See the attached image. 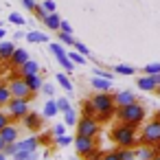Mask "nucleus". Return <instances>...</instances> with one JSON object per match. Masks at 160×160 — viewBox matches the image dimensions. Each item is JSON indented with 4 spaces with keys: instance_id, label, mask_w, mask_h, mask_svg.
<instances>
[{
    "instance_id": "obj_1",
    "label": "nucleus",
    "mask_w": 160,
    "mask_h": 160,
    "mask_svg": "<svg viewBox=\"0 0 160 160\" xmlns=\"http://www.w3.org/2000/svg\"><path fill=\"white\" fill-rule=\"evenodd\" d=\"M138 127H140L138 123H123V121H118V125L112 127L110 138H112L114 145H118L123 149H136V145H140L138 138H136V129Z\"/></svg>"
},
{
    "instance_id": "obj_2",
    "label": "nucleus",
    "mask_w": 160,
    "mask_h": 160,
    "mask_svg": "<svg viewBox=\"0 0 160 160\" xmlns=\"http://www.w3.org/2000/svg\"><path fill=\"white\" fill-rule=\"evenodd\" d=\"M145 108L138 103V101H134V103H129V105H121L118 110H116V118L118 121H123V123H142L145 121Z\"/></svg>"
},
{
    "instance_id": "obj_3",
    "label": "nucleus",
    "mask_w": 160,
    "mask_h": 160,
    "mask_svg": "<svg viewBox=\"0 0 160 160\" xmlns=\"http://www.w3.org/2000/svg\"><path fill=\"white\" fill-rule=\"evenodd\" d=\"M140 145H151V147H160V118L156 116L153 121H149L147 125H142L140 136H138Z\"/></svg>"
},
{
    "instance_id": "obj_4",
    "label": "nucleus",
    "mask_w": 160,
    "mask_h": 160,
    "mask_svg": "<svg viewBox=\"0 0 160 160\" xmlns=\"http://www.w3.org/2000/svg\"><path fill=\"white\" fill-rule=\"evenodd\" d=\"M9 88H11V94H13L16 99H33V90L29 88L27 79L20 77V75H13V77H11Z\"/></svg>"
},
{
    "instance_id": "obj_5",
    "label": "nucleus",
    "mask_w": 160,
    "mask_h": 160,
    "mask_svg": "<svg viewBox=\"0 0 160 160\" xmlns=\"http://www.w3.org/2000/svg\"><path fill=\"white\" fill-rule=\"evenodd\" d=\"M75 127H77V134L79 136H92L94 138L99 134V121L94 116H81Z\"/></svg>"
},
{
    "instance_id": "obj_6",
    "label": "nucleus",
    "mask_w": 160,
    "mask_h": 160,
    "mask_svg": "<svg viewBox=\"0 0 160 160\" xmlns=\"http://www.w3.org/2000/svg\"><path fill=\"white\" fill-rule=\"evenodd\" d=\"M29 101H31V99H16V97H13V99L7 103L9 114H11L13 118H20V121H22V118L31 112V110H29Z\"/></svg>"
},
{
    "instance_id": "obj_7",
    "label": "nucleus",
    "mask_w": 160,
    "mask_h": 160,
    "mask_svg": "<svg viewBox=\"0 0 160 160\" xmlns=\"http://www.w3.org/2000/svg\"><path fill=\"white\" fill-rule=\"evenodd\" d=\"M75 149L79 156H88L92 149H94V138L92 136H75Z\"/></svg>"
},
{
    "instance_id": "obj_8",
    "label": "nucleus",
    "mask_w": 160,
    "mask_h": 160,
    "mask_svg": "<svg viewBox=\"0 0 160 160\" xmlns=\"http://www.w3.org/2000/svg\"><path fill=\"white\" fill-rule=\"evenodd\" d=\"M136 153H138V160H153V158L160 153V147H151V145H138Z\"/></svg>"
},
{
    "instance_id": "obj_9",
    "label": "nucleus",
    "mask_w": 160,
    "mask_h": 160,
    "mask_svg": "<svg viewBox=\"0 0 160 160\" xmlns=\"http://www.w3.org/2000/svg\"><path fill=\"white\" fill-rule=\"evenodd\" d=\"M22 123H24V127H27V129H31V132L42 129V116H40V114H35V112H29V114L22 118Z\"/></svg>"
},
{
    "instance_id": "obj_10",
    "label": "nucleus",
    "mask_w": 160,
    "mask_h": 160,
    "mask_svg": "<svg viewBox=\"0 0 160 160\" xmlns=\"http://www.w3.org/2000/svg\"><path fill=\"white\" fill-rule=\"evenodd\" d=\"M40 72V64L35 62V59H29V62H24L20 68H18V75L20 77H29V75H38Z\"/></svg>"
},
{
    "instance_id": "obj_11",
    "label": "nucleus",
    "mask_w": 160,
    "mask_h": 160,
    "mask_svg": "<svg viewBox=\"0 0 160 160\" xmlns=\"http://www.w3.org/2000/svg\"><path fill=\"white\" fill-rule=\"evenodd\" d=\"M90 86H92L97 92H110V90H112V81L105 79V77H92V79H90Z\"/></svg>"
},
{
    "instance_id": "obj_12",
    "label": "nucleus",
    "mask_w": 160,
    "mask_h": 160,
    "mask_svg": "<svg viewBox=\"0 0 160 160\" xmlns=\"http://www.w3.org/2000/svg\"><path fill=\"white\" fill-rule=\"evenodd\" d=\"M13 53H16L13 42H0V62H11Z\"/></svg>"
},
{
    "instance_id": "obj_13",
    "label": "nucleus",
    "mask_w": 160,
    "mask_h": 160,
    "mask_svg": "<svg viewBox=\"0 0 160 160\" xmlns=\"http://www.w3.org/2000/svg\"><path fill=\"white\" fill-rule=\"evenodd\" d=\"M114 101H116V105H118V108H121V105H129V103H134V101H136V94H134V92H129V90L114 92Z\"/></svg>"
},
{
    "instance_id": "obj_14",
    "label": "nucleus",
    "mask_w": 160,
    "mask_h": 160,
    "mask_svg": "<svg viewBox=\"0 0 160 160\" xmlns=\"http://www.w3.org/2000/svg\"><path fill=\"white\" fill-rule=\"evenodd\" d=\"M31 57H29V53L24 51V48H16V53H13V57H11V66L13 68H20L24 62H29Z\"/></svg>"
},
{
    "instance_id": "obj_15",
    "label": "nucleus",
    "mask_w": 160,
    "mask_h": 160,
    "mask_svg": "<svg viewBox=\"0 0 160 160\" xmlns=\"http://www.w3.org/2000/svg\"><path fill=\"white\" fill-rule=\"evenodd\" d=\"M138 88L140 90H145V92H156V81H153V77L151 75H145V77H138Z\"/></svg>"
},
{
    "instance_id": "obj_16",
    "label": "nucleus",
    "mask_w": 160,
    "mask_h": 160,
    "mask_svg": "<svg viewBox=\"0 0 160 160\" xmlns=\"http://www.w3.org/2000/svg\"><path fill=\"white\" fill-rule=\"evenodd\" d=\"M38 145H40V138L38 136H31V138L18 142V151H38Z\"/></svg>"
},
{
    "instance_id": "obj_17",
    "label": "nucleus",
    "mask_w": 160,
    "mask_h": 160,
    "mask_svg": "<svg viewBox=\"0 0 160 160\" xmlns=\"http://www.w3.org/2000/svg\"><path fill=\"white\" fill-rule=\"evenodd\" d=\"M24 79H27V83H29V88H31L33 92H38V90L44 88V79L40 77V72H38V75H29V77H24Z\"/></svg>"
},
{
    "instance_id": "obj_18",
    "label": "nucleus",
    "mask_w": 160,
    "mask_h": 160,
    "mask_svg": "<svg viewBox=\"0 0 160 160\" xmlns=\"http://www.w3.org/2000/svg\"><path fill=\"white\" fill-rule=\"evenodd\" d=\"M0 134H2V138H5L7 142H16V140H18V127L11 125V123H9L2 132H0Z\"/></svg>"
},
{
    "instance_id": "obj_19",
    "label": "nucleus",
    "mask_w": 160,
    "mask_h": 160,
    "mask_svg": "<svg viewBox=\"0 0 160 160\" xmlns=\"http://www.w3.org/2000/svg\"><path fill=\"white\" fill-rule=\"evenodd\" d=\"M44 24H46L51 31H59V27H62V18L57 16V11H55V13H48L46 20H44Z\"/></svg>"
},
{
    "instance_id": "obj_20",
    "label": "nucleus",
    "mask_w": 160,
    "mask_h": 160,
    "mask_svg": "<svg viewBox=\"0 0 160 160\" xmlns=\"http://www.w3.org/2000/svg\"><path fill=\"white\" fill-rule=\"evenodd\" d=\"M81 112H83V116H99V110H97V105L92 103V99H88V101H83L81 103Z\"/></svg>"
},
{
    "instance_id": "obj_21",
    "label": "nucleus",
    "mask_w": 160,
    "mask_h": 160,
    "mask_svg": "<svg viewBox=\"0 0 160 160\" xmlns=\"http://www.w3.org/2000/svg\"><path fill=\"white\" fill-rule=\"evenodd\" d=\"M57 64H59L66 72H72V70H75V66H77V64L68 57V53H66V55H59V57H57Z\"/></svg>"
},
{
    "instance_id": "obj_22",
    "label": "nucleus",
    "mask_w": 160,
    "mask_h": 160,
    "mask_svg": "<svg viewBox=\"0 0 160 160\" xmlns=\"http://www.w3.org/2000/svg\"><path fill=\"white\" fill-rule=\"evenodd\" d=\"M55 79H57V83H59V86H62L66 92H72V81L68 79L66 70H64V72H57V75H55Z\"/></svg>"
},
{
    "instance_id": "obj_23",
    "label": "nucleus",
    "mask_w": 160,
    "mask_h": 160,
    "mask_svg": "<svg viewBox=\"0 0 160 160\" xmlns=\"http://www.w3.org/2000/svg\"><path fill=\"white\" fill-rule=\"evenodd\" d=\"M11 99H13V94H11L9 83H7V86H5V83H0V103H2V105H7Z\"/></svg>"
},
{
    "instance_id": "obj_24",
    "label": "nucleus",
    "mask_w": 160,
    "mask_h": 160,
    "mask_svg": "<svg viewBox=\"0 0 160 160\" xmlns=\"http://www.w3.org/2000/svg\"><path fill=\"white\" fill-rule=\"evenodd\" d=\"M27 42L42 44V42H48V35H44V33H40V31H31V33H27Z\"/></svg>"
},
{
    "instance_id": "obj_25",
    "label": "nucleus",
    "mask_w": 160,
    "mask_h": 160,
    "mask_svg": "<svg viewBox=\"0 0 160 160\" xmlns=\"http://www.w3.org/2000/svg\"><path fill=\"white\" fill-rule=\"evenodd\" d=\"M59 112V108H57V101H46V105H44V116H48V118H53L55 114Z\"/></svg>"
},
{
    "instance_id": "obj_26",
    "label": "nucleus",
    "mask_w": 160,
    "mask_h": 160,
    "mask_svg": "<svg viewBox=\"0 0 160 160\" xmlns=\"http://www.w3.org/2000/svg\"><path fill=\"white\" fill-rule=\"evenodd\" d=\"M68 57H70L77 66H83V64H86V55H81L77 48H75V51H68Z\"/></svg>"
},
{
    "instance_id": "obj_27",
    "label": "nucleus",
    "mask_w": 160,
    "mask_h": 160,
    "mask_svg": "<svg viewBox=\"0 0 160 160\" xmlns=\"http://www.w3.org/2000/svg\"><path fill=\"white\" fill-rule=\"evenodd\" d=\"M13 160H38V151H18Z\"/></svg>"
},
{
    "instance_id": "obj_28",
    "label": "nucleus",
    "mask_w": 160,
    "mask_h": 160,
    "mask_svg": "<svg viewBox=\"0 0 160 160\" xmlns=\"http://www.w3.org/2000/svg\"><path fill=\"white\" fill-rule=\"evenodd\" d=\"M59 42L66 44V46H75L77 44V40L72 38V33H64V31H59Z\"/></svg>"
},
{
    "instance_id": "obj_29",
    "label": "nucleus",
    "mask_w": 160,
    "mask_h": 160,
    "mask_svg": "<svg viewBox=\"0 0 160 160\" xmlns=\"http://www.w3.org/2000/svg\"><path fill=\"white\" fill-rule=\"evenodd\" d=\"M118 151H121V160H136L138 158L136 149H123V147H118Z\"/></svg>"
},
{
    "instance_id": "obj_30",
    "label": "nucleus",
    "mask_w": 160,
    "mask_h": 160,
    "mask_svg": "<svg viewBox=\"0 0 160 160\" xmlns=\"http://www.w3.org/2000/svg\"><path fill=\"white\" fill-rule=\"evenodd\" d=\"M114 72L116 75H134L136 70L132 66H127V64H118V66H114Z\"/></svg>"
},
{
    "instance_id": "obj_31",
    "label": "nucleus",
    "mask_w": 160,
    "mask_h": 160,
    "mask_svg": "<svg viewBox=\"0 0 160 160\" xmlns=\"http://www.w3.org/2000/svg\"><path fill=\"white\" fill-rule=\"evenodd\" d=\"M48 51H51L55 57H59V55H66V48H64L62 44H55V42H51V44H48Z\"/></svg>"
},
{
    "instance_id": "obj_32",
    "label": "nucleus",
    "mask_w": 160,
    "mask_h": 160,
    "mask_svg": "<svg viewBox=\"0 0 160 160\" xmlns=\"http://www.w3.org/2000/svg\"><path fill=\"white\" fill-rule=\"evenodd\" d=\"M77 121H79V118H77V114H75V112H72V110H70V112H66V114H64V123H66V125H68V127H72V125H77Z\"/></svg>"
},
{
    "instance_id": "obj_33",
    "label": "nucleus",
    "mask_w": 160,
    "mask_h": 160,
    "mask_svg": "<svg viewBox=\"0 0 160 160\" xmlns=\"http://www.w3.org/2000/svg\"><path fill=\"white\" fill-rule=\"evenodd\" d=\"M11 118H13L11 114H7V112H2V110H0V132H2V129H5V127L11 123Z\"/></svg>"
},
{
    "instance_id": "obj_34",
    "label": "nucleus",
    "mask_w": 160,
    "mask_h": 160,
    "mask_svg": "<svg viewBox=\"0 0 160 160\" xmlns=\"http://www.w3.org/2000/svg\"><path fill=\"white\" fill-rule=\"evenodd\" d=\"M55 142L59 145V147H68L70 142H75L70 136H66V134H62V136H55Z\"/></svg>"
},
{
    "instance_id": "obj_35",
    "label": "nucleus",
    "mask_w": 160,
    "mask_h": 160,
    "mask_svg": "<svg viewBox=\"0 0 160 160\" xmlns=\"http://www.w3.org/2000/svg\"><path fill=\"white\" fill-rule=\"evenodd\" d=\"M103 156H105V153H103L101 149H97V147H94V149H92L88 156H83V158H86V160H103Z\"/></svg>"
},
{
    "instance_id": "obj_36",
    "label": "nucleus",
    "mask_w": 160,
    "mask_h": 160,
    "mask_svg": "<svg viewBox=\"0 0 160 160\" xmlns=\"http://www.w3.org/2000/svg\"><path fill=\"white\" fill-rule=\"evenodd\" d=\"M9 22H13L16 27H22V24H27V20H24V18H22L20 13H16V11H13V13L9 16Z\"/></svg>"
},
{
    "instance_id": "obj_37",
    "label": "nucleus",
    "mask_w": 160,
    "mask_h": 160,
    "mask_svg": "<svg viewBox=\"0 0 160 160\" xmlns=\"http://www.w3.org/2000/svg\"><path fill=\"white\" fill-rule=\"evenodd\" d=\"M57 108H59V112L62 114H66V112H70L72 108H70V103H68V99H57Z\"/></svg>"
},
{
    "instance_id": "obj_38",
    "label": "nucleus",
    "mask_w": 160,
    "mask_h": 160,
    "mask_svg": "<svg viewBox=\"0 0 160 160\" xmlns=\"http://www.w3.org/2000/svg\"><path fill=\"white\" fill-rule=\"evenodd\" d=\"M147 75H156V72H160V62H153V64H147L145 68H142Z\"/></svg>"
},
{
    "instance_id": "obj_39",
    "label": "nucleus",
    "mask_w": 160,
    "mask_h": 160,
    "mask_svg": "<svg viewBox=\"0 0 160 160\" xmlns=\"http://www.w3.org/2000/svg\"><path fill=\"white\" fill-rule=\"evenodd\" d=\"M66 127H68L66 123H57V125H53V132L51 134L53 136H62V134H66Z\"/></svg>"
},
{
    "instance_id": "obj_40",
    "label": "nucleus",
    "mask_w": 160,
    "mask_h": 160,
    "mask_svg": "<svg viewBox=\"0 0 160 160\" xmlns=\"http://www.w3.org/2000/svg\"><path fill=\"white\" fill-rule=\"evenodd\" d=\"M103 160H121V151H118V147H116V149H112V151H105Z\"/></svg>"
},
{
    "instance_id": "obj_41",
    "label": "nucleus",
    "mask_w": 160,
    "mask_h": 160,
    "mask_svg": "<svg viewBox=\"0 0 160 160\" xmlns=\"http://www.w3.org/2000/svg\"><path fill=\"white\" fill-rule=\"evenodd\" d=\"M42 7L48 11V13H55V9H57V5H55V0H44L42 2Z\"/></svg>"
},
{
    "instance_id": "obj_42",
    "label": "nucleus",
    "mask_w": 160,
    "mask_h": 160,
    "mask_svg": "<svg viewBox=\"0 0 160 160\" xmlns=\"http://www.w3.org/2000/svg\"><path fill=\"white\" fill-rule=\"evenodd\" d=\"M94 75H97V77H105V79H110V81L114 79V75H112V72H108V70H101V68H94Z\"/></svg>"
},
{
    "instance_id": "obj_43",
    "label": "nucleus",
    "mask_w": 160,
    "mask_h": 160,
    "mask_svg": "<svg viewBox=\"0 0 160 160\" xmlns=\"http://www.w3.org/2000/svg\"><path fill=\"white\" fill-rule=\"evenodd\" d=\"M35 16L40 18V20H46V16H48V11L42 7V5H38V9H35Z\"/></svg>"
},
{
    "instance_id": "obj_44",
    "label": "nucleus",
    "mask_w": 160,
    "mask_h": 160,
    "mask_svg": "<svg viewBox=\"0 0 160 160\" xmlns=\"http://www.w3.org/2000/svg\"><path fill=\"white\" fill-rule=\"evenodd\" d=\"M75 48H77V51H79L81 55H86V57L90 55V51H88V46H86L83 42H77V44H75Z\"/></svg>"
},
{
    "instance_id": "obj_45",
    "label": "nucleus",
    "mask_w": 160,
    "mask_h": 160,
    "mask_svg": "<svg viewBox=\"0 0 160 160\" xmlns=\"http://www.w3.org/2000/svg\"><path fill=\"white\" fill-rule=\"evenodd\" d=\"M22 5H24V9H29V11H35V9H38L35 0H22Z\"/></svg>"
},
{
    "instance_id": "obj_46",
    "label": "nucleus",
    "mask_w": 160,
    "mask_h": 160,
    "mask_svg": "<svg viewBox=\"0 0 160 160\" xmlns=\"http://www.w3.org/2000/svg\"><path fill=\"white\" fill-rule=\"evenodd\" d=\"M42 90H44V94H48V97H53V94H55V86H53V83H44V88H42Z\"/></svg>"
},
{
    "instance_id": "obj_47",
    "label": "nucleus",
    "mask_w": 160,
    "mask_h": 160,
    "mask_svg": "<svg viewBox=\"0 0 160 160\" xmlns=\"http://www.w3.org/2000/svg\"><path fill=\"white\" fill-rule=\"evenodd\" d=\"M59 31H64V33H72V27H70L68 22H64V20H62V27H59Z\"/></svg>"
},
{
    "instance_id": "obj_48",
    "label": "nucleus",
    "mask_w": 160,
    "mask_h": 160,
    "mask_svg": "<svg viewBox=\"0 0 160 160\" xmlns=\"http://www.w3.org/2000/svg\"><path fill=\"white\" fill-rule=\"evenodd\" d=\"M5 147H7V140L2 138V134H0V151H5Z\"/></svg>"
},
{
    "instance_id": "obj_49",
    "label": "nucleus",
    "mask_w": 160,
    "mask_h": 160,
    "mask_svg": "<svg viewBox=\"0 0 160 160\" xmlns=\"http://www.w3.org/2000/svg\"><path fill=\"white\" fill-rule=\"evenodd\" d=\"M7 158H9V156H7L5 151H0V160H7Z\"/></svg>"
},
{
    "instance_id": "obj_50",
    "label": "nucleus",
    "mask_w": 160,
    "mask_h": 160,
    "mask_svg": "<svg viewBox=\"0 0 160 160\" xmlns=\"http://www.w3.org/2000/svg\"><path fill=\"white\" fill-rule=\"evenodd\" d=\"M2 38H5V29H2V27H0V40H2Z\"/></svg>"
},
{
    "instance_id": "obj_51",
    "label": "nucleus",
    "mask_w": 160,
    "mask_h": 160,
    "mask_svg": "<svg viewBox=\"0 0 160 160\" xmlns=\"http://www.w3.org/2000/svg\"><path fill=\"white\" fill-rule=\"evenodd\" d=\"M156 94H158V97H160V86H158V88H156Z\"/></svg>"
},
{
    "instance_id": "obj_52",
    "label": "nucleus",
    "mask_w": 160,
    "mask_h": 160,
    "mask_svg": "<svg viewBox=\"0 0 160 160\" xmlns=\"http://www.w3.org/2000/svg\"><path fill=\"white\" fill-rule=\"evenodd\" d=\"M153 160H160V153H158V156H156V158H153Z\"/></svg>"
},
{
    "instance_id": "obj_53",
    "label": "nucleus",
    "mask_w": 160,
    "mask_h": 160,
    "mask_svg": "<svg viewBox=\"0 0 160 160\" xmlns=\"http://www.w3.org/2000/svg\"><path fill=\"white\" fill-rule=\"evenodd\" d=\"M72 160H79V158H72Z\"/></svg>"
},
{
    "instance_id": "obj_54",
    "label": "nucleus",
    "mask_w": 160,
    "mask_h": 160,
    "mask_svg": "<svg viewBox=\"0 0 160 160\" xmlns=\"http://www.w3.org/2000/svg\"><path fill=\"white\" fill-rule=\"evenodd\" d=\"M158 118H160V112H158Z\"/></svg>"
},
{
    "instance_id": "obj_55",
    "label": "nucleus",
    "mask_w": 160,
    "mask_h": 160,
    "mask_svg": "<svg viewBox=\"0 0 160 160\" xmlns=\"http://www.w3.org/2000/svg\"><path fill=\"white\" fill-rule=\"evenodd\" d=\"M0 108H2V103H0Z\"/></svg>"
},
{
    "instance_id": "obj_56",
    "label": "nucleus",
    "mask_w": 160,
    "mask_h": 160,
    "mask_svg": "<svg viewBox=\"0 0 160 160\" xmlns=\"http://www.w3.org/2000/svg\"><path fill=\"white\" fill-rule=\"evenodd\" d=\"M0 83H2V81H0Z\"/></svg>"
}]
</instances>
